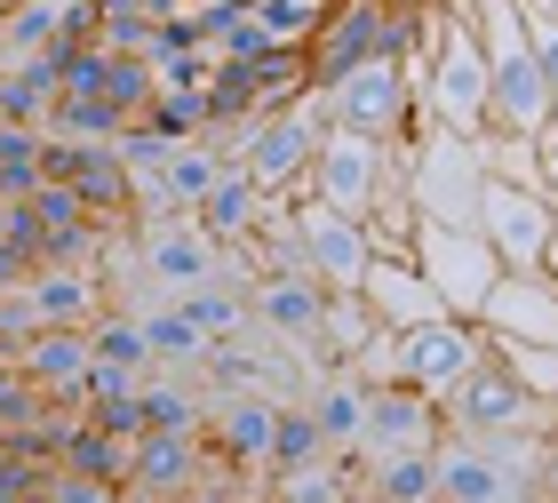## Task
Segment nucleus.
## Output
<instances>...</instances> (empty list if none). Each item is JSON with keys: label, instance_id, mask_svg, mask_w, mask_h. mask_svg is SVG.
<instances>
[{"label": "nucleus", "instance_id": "b1692460", "mask_svg": "<svg viewBox=\"0 0 558 503\" xmlns=\"http://www.w3.org/2000/svg\"><path fill=\"white\" fill-rule=\"evenodd\" d=\"M64 96L57 57H9L0 64V120L9 129H48V105Z\"/></svg>", "mask_w": 558, "mask_h": 503}, {"label": "nucleus", "instance_id": "9d476101", "mask_svg": "<svg viewBox=\"0 0 558 503\" xmlns=\"http://www.w3.org/2000/svg\"><path fill=\"white\" fill-rule=\"evenodd\" d=\"M550 224H558V208H550L543 192H519V184H502V176H487V184H478L471 232L487 240V256H495L502 272H543Z\"/></svg>", "mask_w": 558, "mask_h": 503}, {"label": "nucleus", "instance_id": "f3484780", "mask_svg": "<svg viewBox=\"0 0 558 503\" xmlns=\"http://www.w3.org/2000/svg\"><path fill=\"white\" fill-rule=\"evenodd\" d=\"M478 328L487 344H558V288L543 272H502V280L478 296Z\"/></svg>", "mask_w": 558, "mask_h": 503}, {"label": "nucleus", "instance_id": "dca6fc26", "mask_svg": "<svg viewBox=\"0 0 558 503\" xmlns=\"http://www.w3.org/2000/svg\"><path fill=\"white\" fill-rule=\"evenodd\" d=\"M319 312H327V288L312 280V272H271V280H247V320H256L271 344H288L303 368H319V360H312Z\"/></svg>", "mask_w": 558, "mask_h": 503}, {"label": "nucleus", "instance_id": "72a5a7b5", "mask_svg": "<svg viewBox=\"0 0 558 503\" xmlns=\"http://www.w3.org/2000/svg\"><path fill=\"white\" fill-rule=\"evenodd\" d=\"M360 488L391 495V503H430V495H439V464H430V447H423V456H391V464H367Z\"/></svg>", "mask_w": 558, "mask_h": 503}, {"label": "nucleus", "instance_id": "473e14b6", "mask_svg": "<svg viewBox=\"0 0 558 503\" xmlns=\"http://www.w3.org/2000/svg\"><path fill=\"white\" fill-rule=\"evenodd\" d=\"M57 16L64 9H48V0H0V57H48Z\"/></svg>", "mask_w": 558, "mask_h": 503}, {"label": "nucleus", "instance_id": "a878e982", "mask_svg": "<svg viewBox=\"0 0 558 503\" xmlns=\"http://www.w3.org/2000/svg\"><path fill=\"white\" fill-rule=\"evenodd\" d=\"M384 328L367 304H360V288H327V312H319V336H312V360L319 368H351L367 351V336Z\"/></svg>", "mask_w": 558, "mask_h": 503}, {"label": "nucleus", "instance_id": "6ab92c4d", "mask_svg": "<svg viewBox=\"0 0 558 503\" xmlns=\"http://www.w3.org/2000/svg\"><path fill=\"white\" fill-rule=\"evenodd\" d=\"M16 368H24V384H33L48 408H81V384H88V368H96L88 328H40L33 344L16 351Z\"/></svg>", "mask_w": 558, "mask_h": 503}, {"label": "nucleus", "instance_id": "6e6552de", "mask_svg": "<svg viewBox=\"0 0 558 503\" xmlns=\"http://www.w3.org/2000/svg\"><path fill=\"white\" fill-rule=\"evenodd\" d=\"M487 360V328L478 320H423V328H391V384H408L423 399H439L463 368Z\"/></svg>", "mask_w": 558, "mask_h": 503}, {"label": "nucleus", "instance_id": "412c9836", "mask_svg": "<svg viewBox=\"0 0 558 503\" xmlns=\"http://www.w3.org/2000/svg\"><path fill=\"white\" fill-rule=\"evenodd\" d=\"M216 176H223V160H216V144L199 136V144H184V153H168L151 176H136V216H192Z\"/></svg>", "mask_w": 558, "mask_h": 503}, {"label": "nucleus", "instance_id": "7c9ffc66", "mask_svg": "<svg viewBox=\"0 0 558 503\" xmlns=\"http://www.w3.org/2000/svg\"><path fill=\"white\" fill-rule=\"evenodd\" d=\"M129 456H136V440H112V432H96V423H72L64 447H57V464L64 471H88V480H129Z\"/></svg>", "mask_w": 558, "mask_h": 503}, {"label": "nucleus", "instance_id": "79ce46f5", "mask_svg": "<svg viewBox=\"0 0 558 503\" xmlns=\"http://www.w3.org/2000/svg\"><path fill=\"white\" fill-rule=\"evenodd\" d=\"M16 280H24V264L9 256V248H0V288H16Z\"/></svg>", "mask_w": 558, "mask_h": 503}, {"label": "nucleus", "instance_id": "0eeeda50", "mask_svg": "<svg viewBox=\"0 0 558 503\" xmlns=\"http://www.w3.org/2000/svg\"><path fill=\"white\" fill-rule=\"evenodd\" d=\"M408 264L430 280V296H439V304H447L454 320H471V312H478V296H487V288L502 280V264L487 256V240L463 232V224H430V216H415Z\"/></svg>", "mask_w": 558, "mask_h": 503}, {"label": "nucleus", "instance_id": "49530a36", "mask_svg": "<svg viewBox=\"0 0 558 503\" xmlns=\"http://www.w3.org/2000/svg\"><path fill=\"white\" fill-rule=\"evenodd\" d=\"M519 9H550V0H519Z\"/></svg>", "mask_w": 558, "mask_h": 503}, {"label": "nucleus", "instance_id": "423d86ee", "mask_svg": "<svg viewBox=\"0 0 558 503\" xmlns=\"http://www.w3.org/2000/svg\"><path fill=\"white\" fill-rule=\"evenodd\" d=\"M319 136H327L319 96H295V105H271V112L256 120V136H247V153H240L232 168H240L264 200H295V192H303V176H312Z\"/></svg>", "mask_w": 558, "mask_h": 503}, {"label": "nucleus", "instance_id": "f257e3e1", "mask_svg": "<svg viewBox=\"0 0 558 503\" xmlns=\"http://www.w3.org/2000/svg\"><path fill=\"white\" fill-rule=\"evenodd\" d=\"M439 495L430 503H543L558 480L550 432H447L430 447Z\"/></svg>", "mask_w": 558, "mask_h": 503}, {"label": "nucleus", "instance_id": "a19ab883", "mask_svg": "<svg viewBox=\"0 0 558 503\" xmlns=\"http://www.w3.org/2000/svg\"><path fill=\"white\" fill-rule=\"evenodd\" d=\"M543 280L558 288V224H550V248H543Z\"/></svg>", "mask_w": 558, "mask_h": 503}, {"label": "nucleus", "instance_id": "1a4fd4ad", "mask_svg": "<svg viewBox=\"0 0 558 503\" xmlns=\"http://www.w3.org/2000/svg\"><path fill=\"white\" fill-rule=\"evenodd\" d=\"M40 184L81 192V208H88L96 224H112V232H129V224H136V176L120 168L112 144H72V136H48V153H40Z\"/></svg>", "mask_w": 558, "mask_h": 503}, {"label": "nucleus", "instance_id": "393cba45", "mask_svg": "<svg viewBox=\"0 0 558 503\" xmlns=\"http://www.w3.org/2000/svg\"><path fill=\"white\" fill-rule=\"evenodd\" d=\"M192 224H199V232H208V240H223V248H240V240H247V232H256V224H264V192L247 184L240 168H223L216 184L199 192V208H192Z\"/></svg>", "mask_w": 558, "mask_h": 503}, {"label": "nucleus", "instance_id": "ea45409f", "mask_svg": "<svg viewBox=\"0 0 558 503\" xmlns=\"http://www.w3.org/2000/svg\"><path fill=\"white\" fill-rule=\"evenodd\" d=\"M40 503H120V488L112 480H88V471H48V480H40Z\"/></svg>", "mask_w": 558, "mask_h": 503}, {"label": "nucleus", "instance_id": "aec40b11", "mask_svg": "<svg viewBox=\"0 0 558 503\" xmlns=\"http://www.w3.org/2000/svg\"><path fill=\"white\" fill-rule=\"evenodd\" d=\"M24 296H33L40 328H88V320H105V304H112V288H105L96 264H40V272H24Z\"/></svg>", "mask_w": 558, "mask_h": 503}, {"label": "nucleus", "instance_id": "7ed1b4c3", "mask_svg": "<svg viewBox=\"0 0 558 503\" xmlns=\"http://www.w3.org/2000/svg\"><path fill=\"white\" fill-rule=\"evenodd\" d=\"M478 184H487V144H471V136L430 129L423 144L399 153V192H408V208L430 216V224H463V232H471Z\"/></svg>", "mask_w": 558, "mask_h": 503}, {"label": "nucleus", "instance_id": "de8ad7c7", "mask_svg": "<svg viewBox=\"0 0 558 503\" xmlns=\"http://www.w3.org/2000/svg\"><path fill=\"white\" fill-rule=\"evenodd\" d=\"M48 9H64V0H48Z\"/></svg>", "mask_w": 558, "mask_h": 503}, {"label": "nucleus", "instance_id": "8fccbe9b", "mask_svg": "<svg viewBox=\"0 0 558 503\" xmlns=\"http://www.w3.org/2000/svg\"><path fill=\"white\" fill-rule=\"evenodd\" d=\"M543 503H550V495H543Z\"/></svg>", "mask_w": 558, "mask_h": 503}, {"label": "nucleus", "instance_id": "39448f33", "mask_svg": "<svg viewBox=\"0 0 558 503\" xmlns=\"http://www.w3.org/2000/svg\"><path fill=\"white\" fill-rule=\"evenodd\" d=\"M303 192H312L319 208L367 224L375 200L399 192V153H391V144H375V136H360V129H327L319 153H312V176H303Z\"/></svg>", "mask_w": 558, "mask_h": 503}, {"label": "nucleus", "instance_id": "58836bf2", "mask_svg": "<svg viewBox=\"0 0 558 503\" xmlns=\"http://www.w3.org/2000/svg\"><path fill=\"white\" fill-rule=\"evenodd\" d=\"M526 48L543 64V88H550V129H558V16L550 9H526Z\"/></svg>", "mask_w": 558, "mask_h": 503}, {"label": "nucleus", "instance_id": "20e7f679", "mask_svg": "<svg viewBox=\"0 0 558 503\" xmlns=\"http://www.w3.org/2000/svg\"><path fill=\"white\" fill-rule=\"evenodd\" d=\"M439 423H447V432H550L558 440V408H543L495 351L439 392Z\"/></svg>", "mask_w": 558, "mask_h": 503}, {"label": "nucleus", "instance_id": "2eb2a0df", "mask_svg": "<svg viewBox=\"0 0 558 503\" xmlns=\"http://www.w3.org/2000/svg\"><path fill=\"white\" fill-rule=\"evenodd\" d=\"M208 471H216V456H208V440H199V432H136L120 503H184Z\"/></svg>", "mask_w": 558, "mask_h": 503}, {"label": "nucleus", "instance_id": "c03bdc74", "mask_svg": "<svg viewBox=\"0 0 558 503\" xmlns=\"http://www.w3.org/2000/svg\"><path fill=\"white\" fill-rule=\"evenodd\" d=\"M223 503H264V495H247V488H232V495H223Z\"/></svg>", "mask_w": 558, "mask_h": 503}, {"label": "nucleus", "instance_id": "a18cd8bd", "mask_svg": "<svg viewBox=\"0 0 558 503\" xmlns=\"http://www.w3.org/2000/svg\"><path fill=\"white\" fill-rule=\"evenodd\" d=\"M336 503H375V495H367V488H351V495H336Z\"/></svg>", "mask_w": 558, "mask_h": 503}, {"label": "nucleus", "instance_id": "2f4dec72", "mask_svg": "<svg viewBox=\"0 0 558 503\" xmlns=\"http://www.w3.org/2000/svg\"><path fill=\"white\" fill-rule=\"evenodd\" d=\"M88 351L112 360V368H129V375H151V344H144L129 304H105V320H88Z\"/></svg>", "mask_w": 558, "mask_h": 503}, {"label": "nucleus", "instance_id": "5701e85b", "mask_svg": "<svg viewBox=\"0 0 558 503\" xmlns=\"http://www.w3.org/2000/svg\"><path fill=\"white\" fill-rule=\"evenodd\" d=\"M367 375H351V368H319L312 384H303V408H312V423H319V440L327 447H351L360 440V423H367Z\"/></svg>", "mask_w": 558, "mask_h": 503}, {"label": "nucleus", "instance_id": "37998d69", "mask_svg": "<svg viewBox=\"0 0 558 503\" xmlns=\"http://www.w3.org/2000/svg\"><path fill=\"white\" fill-rule=\"evenodd\" d=\"M384 9H391V16H408V9H439V0H384Z\"/></svg>", "mask_w": 558, "mask_h": 503}, {"label": "nucleus", "instance_id": "e433bc0d", "mask_svg": "<svg viewBox=\"0 0 558 503\" xmlns=\"http://www.w3.org/2000/svg\"><path fill=\"white\" fill-rule=\"evenodd\" d=\"M319 9H327V0H247L256 33H264V40H279V48H303V40H312Z\"/></svg>", "mask_w": 558, "mask_h": 503}, {"label": "nucleus", "instance_id": "9b49d317", "mask_svg": "<svg viewBox=\"0 0 558 503\" xmlns=\"http://www.w3.org/2000/svg\"><path fill=\"white\" fill-rule=\"evenodd\" d=\"M384 40H391V9H384V0H327L319 24H312V40H303L312 96L336 88L343 72H360L367 57H384Z\"/></svg>", "mask_w": 558, "mask_h": 503}, {"label": "nucleus", "instance_id": "bb28decb", "mask_svg": "<svg viewBox=\"0 0 558 503\" xmlns=\"http://www.w3.org/2000/svg\"><path fill=\"white\" fill-rule=\"evenodd\" d=\"M136 328H144V344H151V368H199L208 360V336L184 320V304L175 296H151V304H136Z\"/></svg>", "mask_w": 558, "mask_h": 503}, {"label": "nucleus", "instance_id": "cd10ccee", "mask_svg": "<svg viewBox=\"0 0 558 503\" xmlns=\"http://www.w3.org/2000/svg\"><path fill=\"white\" fill-rule=\"evenodd\" d=\"M136 408H144V432H199V423H208V392H192V384H175L168 368H151L136 384Z\"/></svg>", "mask_w": 558, "mask_h": 503}, {"label": "nucleus", "instance_id": "f704fd0d", "mask_svg": "<svg viewBox=\"0 0 558 503\" xmlns=\"http://www.w3.org/2000/svg\"><path fill=\"white\" fill-rule=\"evenodd\" d=\"M40 153H48V129H9L0 120V200L40 192Z\"/></svg>", "mask_w": 558, "mask_h": 503}, {"label": "nucleus", "instance_id": "4be33fe9", "mask_svg": "<svg viewBox=\"0 0 558 503\" xmlns=\"http://www.w3.org/2000/svg\"><path fill=\"white\" fill-rule=\"evenodd\" d=\"M360 304L384 320V328H423V320H447V304L430 296V280L408 264V256H375L360 272Z\"/></svg>", "mask_w": 558, "mask_h": 503}, {"label": "nucleus", "instance_id": "c9c22d12", "mask_svg": "<svg viewBox=\"0 0 558 503\" xmlns=\"http://www.w3.org/2000/svg\"><path fill=\"white\" fill-rule=\"evenodd\" d=\"M487 351H495V360L543 399V408H558V344H487Z\"/></svg>", "mask_w": 558, "mask_h": 503}, {"label": "nucleus", "instance_id": "ddd939ff", "mask_svg": "<svg viewBox=\"0 0 558 503\" xmlns=\"http://www.w3.org/2000/svg\"><path fill=\"white\" fill-rule=\"evenodd\" d=\"M288 216H295L303 272H312L319 288H360V272L375 264V240H367V224H360V216H336V208H319L312 192H295V200H288Z\"/></svg>", "mask_w": 558, "mask_h": 503}, {"label": "nucleus", "instance_id": "c85d7f7f", "mask_svg": "<svg viewBox=\"0 0 558 503\" xmlns=\"http://www.w3.org/2000/svg\"><path fill=\"white\" fill-rule=\"evenodd\" d=\"M351 488H360V456L336 447V456H319V464H303V471H279L264 495H279V503H336Z\"/></svg>", "mask_w": 558, "mask_h": 503}, {"label": "nucleus", "instance_id": "f03ea898", "mask_svg": "<svg viewBox=\"0 0 558 503\" xmlns=\"http://www.w3.org/2000/svg\"><path fill=\"white\" fill-rule=\"evenodd\" d=\"M415 96L430 105V120H439L447 136H471V144L495 136V120H487V48H478V24L471 16H454V9L439 16Z\"/></svg>", "mask_w": 558, "mask_h": 503}, {"label": "nucleus", "instance_id": "09e8293b", "mask_svg": "<svg viewBox=\"0 0 558 503\" xmlns=\"http://www.w3.org/2000/svg\"><path fill=\"white\" fill-rule=\"evenodd\" d=\"M264 503H279V495H264Z\"/></svg>", "mask_w": 558, "mask_h": 503}, {"label": "nucleus", "instance_id": "f8f14e48", "mask_svg": "<svg viewBox=\"0 0 558 503\" xmlns=\"http://www.w3.org/2000/svg\"><path fill=\"white\" fill-rule=\"evenodd\" d=\"M408 105H415V88H408V72H399L391 57H367L360 72H343L336 88H319L327 129H360V136H375V144H399Z\"/></svg>", "mask_w": 558, "mask_h": 503}, {"label": "nucleus", "instance_id": "a211bd4d", "mask_svg": "<svg viewBox=\"0 0 558 503\" xmlns=\"http://www.w3.org/2000/svg\"><path fill=\"white\" fill-rule=\"evenodd\" d=\"M271 423H279V399H271V392H216V399H208V423H199V440H208L216 464L264 471V456H271Z\"/></svg>", "mask_w": 558, "mask_h": 503}, {"label": "nucleus", "instance_id": "4c0bfd02", "mask_svg": "<svg viewBox=\"0 0 558 503\" xmlns=\"http://www.w3.org/2000/svg\"><path fill=\"white\" fill-rule=\"evenodd\" d=\"M40 416H48V399L24 384L16 360H0V432H24V423H40Z\"/></svg>", "mask_w": 558, "mask_h": 503}, {"label": "nucleus", "instance_id": "4468645a", "mask_svg": "<svg viewBox=\"0 0 558 503\" xmlns=\"http://www.w3.org/2000/svg\"><path fill=\"white\" fill-rule=\"evenodd\" d=\"M439 440H447L439 399H423V392H408V384H375L351 456H360V471H367V464H391V456H423V447H439Z\"/></svg>", "mask_w": 558, "mask_h": 503}, {"label": "nucleus", "instance_id": "c756f323", "mask_svg": "<svg viewBox=\"0 0 558 503\" xmlns=\"http://www.w3.org/2000/svg\"><path fill=\"white\" fill-rule=\"evenodd\" d=\"M319 456H336V447L319 440V423L303 399H279V423H271V456H264V480H279V471H303V464H319Z\"/></svg>", "mask_w": 558, "mask_h": 503}]
</instances>
